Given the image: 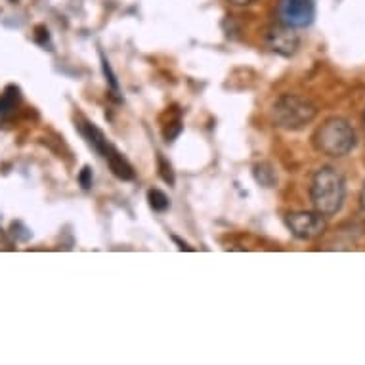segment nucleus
<instances>
[{"label": "nucleus", "mask_w": 365, "mask_h": 365, "mask_svg": "<svg viewBox=\"0 0 365 365\" xmlns=\"http://www.w3.org/2000/svg\"><path fill=\"white\" fill-rule=\"evenodd\" d=\"M35 41L41 44V46H46L50 42V35L46 27H36L35 29Z\"/></svg>", "instance_id": "dca6fc26"}, {"label": "nucleus", "mask_w": 365, "mask_h": 365, "mask_svg": "<svg viewBox=\"0 0 365 365\" xmlns=\"http://www.w3.org/2000/svg\"><path fill=\"white\" fill-rule=\"evenodd\" d=\"M173 241H174V243H178V249H180V251H193V249H192V247H190V245H186V243H182V241H180L178 240V237H173Z\"/></svg>", "instance_id": "a211bd4d"}, {"label": "nucleus", "mask_w": 365, "mask_h": 365, "mask_svg": "<svg viewBox=\"0 0 365 365\" xmlns=\"http://www.w3.org/2000/svg\"><path fill=\"white\" fill-rule=\"evenodd\" d=\"M277 19L279 24L302 29L316 18V4L314 0H277Z\"/></svg>", "instance_id": "39448f33"}, {"label": "nucleus", "mask_w": 365, "mask_h": 365, "mask_svg": "<svg viewBox=\"0 0 365 365\" xmlns=\"http://www.w3.org/2000/svg\"><path fill=\"white\" fill-rule=\"evenodd\" d=\"M102 69H103V75H106V81L109 83V88H111V92H113V96H117L119 94V83H117V78H115V73L113 69H111V66H109V61L106 60L102 56Z\"/></svg>", "instance_id": "ddd939ff"}, {"label": "nucleus", "mask_w": 365, "mask_h": 365, "mask_svg": "<svg viewBox=\"0 0 365 365\" xmlns=\"http://www.w3.org/2000/svg\"><path fill=\"white\" fill-rule=\"evenodd\" d=\"M289 232L302 241H312L324 234L327 227V220L322 212L317 210H297L285 216Z\"/></svg>", "instance_id": "20e7f679"}, {"label": "nucleus", "mask_w": 365, "mask_h": 365, "mask_svg": "<svg viewBox=\"0 0 365 365\" xmlns=\"http://www.w3.org/2000/svg\"><path fill=\"white\" fill-rule=\"evenodd\" d=\"M346 197V182L336 168L322 167L314 174L310 199L314 209L324 216H333L342 209Z\"/></svg>", "instance_id": "f257e3e1"}, {"label": "nucleus", "mask_w": 365, "mask_h": 365, "mask_svg": "<svg viewBox=\"0 0 365 365\" xmlns=\"http://www.w3.org/2000/svg\"><path fill=\"white\" fill-rule=\"evenodd\" d=\"M312 144L324 155L344 157L356 148V132L346 119L331 117L314 132Z\"/></svg>", "instance_id": "f03ea898"}, {"label": "nucleus", "mask_w": 365, "mask_h": 365, "mask_svg": "<svg viewBox=\"0 0 365 365\" xmlns=\"http://www.w3.org/2000/svg\"><path fill=\"white\" fill-rule=\"evenodd\" d=\"M232 4H235V6H249V4H252L255 0H230Z\"/></svg>", "instance_id": "6ab92c4d"}, {"label": "nucleus", "mask_w": 365, "mask_h": 365, "mask_svg": "<svg viewBox=\"0 0 365 365\" xmlns=\"http://www.w3.org/2000/svg\"><path fill=\"white\" fill-rule=\"evenodd\" d=\"M157 163H159V174H161V178L173 186L174 184V173H173V167H170V163L165 161V157L159 155L157 157Z\"/></svg>", "instance_id": "4468645a"}, {"label": "nucleus", "mask_w": 365, "mask_h": 365, "mask_svg": "<svg viewBox=\"0 0 365 365\" xmlns=\"http://www.w3.org/2000/svg\"><path fill=\"white\" fill-rule=\"evenodd\" d=\"M359 205H361V209L365 210V184L361 187V193H359Z\"/></svg>", "instance_id": "aec40b11"}, {"label": "nucleus", "mask_w": 365, "mask_h": 365, "mask_svg": "<svg viewBox=\"0 0 365 365\" xmlns=\"http://www.w3.org/2000/svg\"><path fill=\"white\" fill-rule=\"evenodd\" d=\"M317 108L304 96L283 94L272 106V120L283 130H300L316 119Z\"/></svg>", "instance_id": "7ed1b4c3"}, {"label": "nucleus", "mask_w": 365, "mask_h": 365, "mask_svg": "<svg viewBox=\"0 0 365 365\" xmlns=\"http://www.w3.org/2000/svg\"><path fill=\"white\" fill-rule=\"evenodd\" d=\"M106 161H108L111 173H113L119 180H134V176H136L130 163L126 161L125 157L120 155L119 151L115 150V148L109 150V153L106 155Z\"/></svg>", "instance_id": "6e6552de"}, {"label": "nucleus", "mask_w": 365, "mask_h": 365, "mask_svg": "<svg viewBox=\"0 0 365 365\" xmlns=\"http://www.w3.org/2000/svg\"><path fill=\"white\" fill-rule=\"evenodd\" d=\"M182 128H184V125H182V120L176 117V119L170 120V123H167V125H165V128H163V136H165V140H167V142H174V140L180 136Z\"/></svg>", "instance_id": "f8f14e48"}, {"label": "nucleus", "mask_w": 365, "mask_h": 365, "mask_svg": "<svg viewBox=\"0 0 365 365\" xmlns=\"http://www.w3.org/2000/svg\"><path fill=\"white\" fill-rule=\"evenodd\" d=\"M77 128L78 132H81V136L86 140V144L96 151L98 155H102L103 159H106L109 150L113 148V145L108 142V138H106V134H103V132L100 130L94 123H90V120H86L84 117H81V115H78V119H77Z\"/></svg>", "instance_id": "0eeeda50"}, {"label": "nucleus", "mask_w": 365, "mask_h": 365, "mask_svg": "<svg viewBox=\"0 0 365 365\" xmlns=\"http://www.w3.org/2000/svg\"><path fill=\"white\" fill-rule=\"evenodd\" d=\"M10 249H12L10 241H8L6 235L2 234V230H0V251H10Z\"/></svg>", "instance_id": "f3484780"}, {"label": "nucleus", "mask_w": 365, "mask_h": 365, "mask_svg": "<svg viewBox=\"0 0 365 365\" xmlns=\"http://www.w3.org/2000/svg\"><path fill=\"white\" fill-rule=\"evenodd\" d=\"M148 201H150V207L155 212H165L170 207V199L167 197V193L161 192V190H150L148 192Z\"/></svg>", "instance_id": "9b49d317"}, {"label": "nucleus", "mask_w": 365, "mask_h": 365, "mask_svg": "<svg viewBox=\"0 0 365 365\" xmlns=\"http://www.w3.org/2000/svg\"><path fill=\"white\" fill-rule=\"evenodd\" d=\"M255 178H257L258 184H262L264 187H274L277 184V176L274 167L269 163H260L255 167Z\"/></svg>", "instance_id": "9d476101"}, {"label": "nucleus", "mask_w": 365, "mask_h": 365, "mask_svg": "<svg viewBox=\"0 0 365 365\" xmlns=\"http://www.w3.org/2000/svg\"><path fill=\"white\" fill-rule=\"evenodd\" d=\"M78 184L84 187V190H90L92 187V170L90 167H83V170L78 173Z\"/></svg>", "instance_id": "2eb2a0df"}, {"label": "nucleus", "mask_w": 365, "mask_h": 365, "mask_svg": "<svg viewBox=\"0 0 365 365\" xmlns=\"http://www.w3.org/2000/svg\"><path fill=\"white\" fill-rule=\"evenodd\" d=\"M266 42H268V48L272 52H276V54L283 56V58H291L299 50L300 36L293 27L277 24L268 29V33H266Z\"/></svg>", "instance_id": "423d86ee"}, {"label": "nucleus", "mask_w": 365, "mask_h": 365, "mask_svg": "<svg viewBox=\"0 0 365 365\" xmlns=\"http://www.w3.org/2000/svg\"><path fill=\"white\" fill-rule=\"evenodd\" d=\"M18 100L19 90L16 88V86H8V88L4 90V94L0 96V125L10 117V113H12L14 108H16Z\"/></svg>", "instance_id": "1a4fd4ad"}, {"label": "nucleus", "mask_w": 365, "mask_h": 365, "mask_svg": "<svg viewBox=\"0 0 365 365\" xmlns=\"http://www.w3.org/2000/svg\"><path fill=\"white\" fill-rule=\"evenodd\" d=\"M364 120H365V117H364Z\"/></svg>", "instance_id": "412c9836"}]
</instances>
